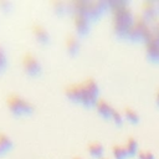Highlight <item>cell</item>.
<instances>
[{
	"instance_id": "22",
	"label": "cell",
	"mask_w": 159,
	"mask_h": 159,
	"mask_svg": "<svg viewBox=\"0 0 159 159\" xmlns=\"http://www.w3.org/2000/svg\"><path fill=\"white\" fill-rule=\"evenodd\" d=\"M73 159H82V158H80V157H75Z\"/></svg>"
},
{
	"instance_id": "21",
	"label": "cell",
	"mask_w": 159,
	"mask_h": 159,
	"mask_svg": "<svg viewBox=\"0 0 159 159\" xmlns=\"http://www.w3.org/2000/svg\"><path fill=\"white\" fill-rule=\"evenodd\" d=\"M157 102L159 103V89L157 91Z\"/></svg>"
},
{
	"instance_id": "15",
	"label": "cell",
	"mask_w": 159,
	"mask_h": 159,
	"mask_svg": "<svg viewBox=\"0 0 159 159\" xmlns=\"http://www.w3.org/2000/svg\"><path fill=\"white\" fill-rule=\"evenodd\" d=\"M124 116H125L128 119H130L132 122H137L138 118H139L138 113H137L133 108H129V107H127V108L124 109Z\"/></svg>"
},
{
	"instance_id": "13",
	"label": "cell",
	"mask_w": 159,
	"mask_h": 159,
	"mask_svg": "<svg viewBox=\"0 0 159 159\" xmlns=\"http://www.w3.org/2000/svg\"><path fill=\"white\" fill-rule=\"evenodd\" d=\"M125 147V149H127V153L128 154H134L135 152H137V148H138V144H137V140L134 139V138H128V140H127V144L124 145Z\"/></svg>"
},
{
	"instance_id": "17",
	"label": "cell",
	"mask_w": 159,
	"mask_h": 159,
	"mask_svg": "<svg viewBox=\"0 0 159 159\" xmlns=\"http://www.w3.org/2000/svg\"><path fill=\"white\" fill-rule=\"evenodd\" d=\"M143 12H144V15L147 16V17H152L153 16V14L155 12V9H154V6H153V4L152 2H145V5H144V7H143Z\"/></svg>"
},
{
	"instance_id": "2",
	"label": "cell",
	"mask_w": 159,
	"mask_h": 159,
	"mask_svg": "<svg viewBox=\"0 0 159 159\" xmlns=\"http://www.w3.org/2000/svg\"><path fill=\"white\" fill-rule=\"evenodd\" d=\"M133 16L130 10L123 4L117 2L113 7V27L114 32L122 37L129 36L130 29L133 26Z\"/></svg>"
},
{
	"instance_id": "18",
	"label": "cell",
	"mask_w": 159,
	"mask_h": 159,
	"mask_svg": "<svg viewBox=\"0 0 159 159\" xmlns=\"http://www.w3.org/2000/svg\"><path fill=\"white\" fill-rule=\"evenodd\" d=\"M139 159H154V155L149 150H140L139 152Z\"/></svg>"
},
{
	"instance_id": "1",
	"label": "cell",
	"mask_w": 159,
	"mask_h": 159,
	"mask_svg": "<svg viewBox=\"0 0 159 159\" xmlns=\"http://www.w3.org/2000/svg\"><path fill=\"white\" fill-rule=\"evenodd\" d=\"M99 87L93 78H86L78 83H71L65 87V96L77 103H82L84 106L96 104L98 99Z\"/></svg>"
},
{
	"instance_id": "3",
	"label": "cell",
	"mask_w": 159,
	"mask_h": 159,
	"mask_svg": "<svg viewBox=\"0 0 159 159\" xmlns=\"http://www.w3.org/2000/svg\"><path fill=\"white\" fill-rule=\"evenodd\" d=\"M6 107L10 113H12L16 117H24V116H30L35 111V106L32 102H30L27 98L19 93H10L6 96L5 99Z\"/></svg>"
},
{
	"instance_id": "10",
	"label": "cell",
	"mask_w": 159,
	"mask_h": 159,
	"mask_svg": "<svg viewBox=\"0 0 159 159\" xmlns=\"http://www.w3.org/2000/svg\"><path fill=\"white\" fill-rule=\"evenodd\" d=\"M12 148V139L5 132H0V155L6 154Z\"/></svg>"
},
{
	"instance_id": "20",
	"label": "cell",
	"mask_w": 159,
	"mask_h": 159,
	"mask_svg": "<svg viewBox=\"0 0 159 159\" xmlns=\"http://www.w3.org/2000/svg\"><path fill=\"white\" fill-rule=\"evenodd\" d=\"M0 6H1L4 10H9V9L11 7L10 2H7V1H0Z\"/></svg>"
},
{
	"instance_id": "9",
	"label": "cell",
	"mask_w": 159,
	"mask_h": 159,
	"mask_svg": "<svg viewBox=\"0 0 159 159\" xmlns=\"http://www.w3.org/2000/svg\"><path fill=\"white\" fill-rule=\"evenodd\" d=\"M96 108H97V112L104 117V118H112L113 116V112H114V108L103 98H98L97 102H96Z\"/></svg>"
},
{
	"instance_id": "8",
	"label": "cell",
	"mask_w": 159,
	"mask_h": 159,
	"mask_svg": "<svg viewBox=\"0 0 159 159\" xmlns=\"http://www.w3.org/2000/svg\"><path fill=\"white\" fill-rule=\"evenodd\" d=\"M73 24L75 29L80 35H84L89 30V19L81 14H75L73 16Z\"/></svg>"
},
{
	"instance_id": "12",
	"label": "cell",
	"mask_w": 159,
	"mask_h": 159,
	"mask_svg": "<svg viewBox=\"0 0 159 159\" xmlns=\"http://www.w3.org/2000/svg\"><path fill=\"white\" fill-rule=\"evenodd\" d=\"M113 155H114L116 159H124L128 155L125 147L124 145H118V144L113 145Z\"/></svg>"
},
{
	"instance_id": "6",
	"label": "cell",
	"mask_w": 159,
	"mask_h": 159,
	"mask_svg": "<svg viewBox=\"0 0 159 159\" xmlns=\"http://www.w3.org/2000/svg\"><path fill=\"white\" fill-rule=\"evenodd\" d=\"M31 34H32L35 41L40 45H47L51 41V35H50L47 27L40 22H34L31 25Z\"/></svg>"
},
{
	"instance_id": "5",
	"label": "cell",
	"mask_w": 159,
	"mask_h": 159,
	"mask_svg": "<svg viewBox=\"0 0 159 159\" xmlns=\"http://www.w3.org/2000/svg\"><path fill=\"white\" fill-rule=\"evenodd\" d=\"M147 40V51L152 58L159 60V22L149 27V32L145 37Z\"/></svg>"
},
{
	"instance_id": "23",
	"label": "cell",
	"mask_w": 159,
	"mask_h": 159,
	"mask_svg": "<svg viewBox=\"0 0 159 159\" xmlns=\"http://www.w3.org/2000/svg\"><path fill=\"white\" fill-rule=\"evenodd\" d=\"M102 159H104V158H102Z\"/></svg>"
},
{
	"instance_id": "14",
	"label": "cell",
	"mask_w": 159,
	"mask_h": 159,
	"mask_svg": "<svg viewBox=\"0 0 159 159\" xmlns=\"http://www.w3.org/2000/svg\"><path fill=\"white\" fill-rule=\"evenodd\" d=\"M67 6H68V4L62 2V1H56V2H53V10H55V12H57V14H60V15H62V14L67 10Z\"/></svg>"
},
{
	"instance_id": "4",
	"label": "cell",
	"mask_w": 159,
	"mask_h": 159,
	"mask_svg": "<svg viewBox=\"0 0 159 159\" xmlns=\"http://www.w3.org/2000/svg\"><path fill=\"white\" fill-rule=\"evenodd\" d=\"M21 67L30 77H37L42 72V63L40 58L31 51H26L21 56Z\"/></svg>"
},
{
	"instance_id": "7",
	"label": "cell",
	"mask_w": 159,
	"mask_h": 159,
	"mask_svg": "<svg viewBox=\"0 0 159 159\" xmlns=\"http://www.w3.org/2000/svg\"><path fill=\"white\" fill-rule=\"evenodd\" d=\"M65 47H66L67 53L76 55L81 48L80 39L75 34H67L66 37H65Z\"/></svg>"
},
{
	"instance_id": "19",
	"label": "cell",
	"mask_w": 159,
	"mask_h": 159,
	"mask_svg": "<svg viewBox=\"0 0 159 159\" xmlns=\"http://www.w3.org/2000/svg\"><path fill=\"white\" fill-rule=\"evenodd\" d=\"M112 119L116 122V123H122V120H123V117H122V113H119L117 109H114V112H113V116H112Z\"/></svg>"
},
{
	"instance_id": "16",
	"label": "cell",
	"mask_w": 159,
	"mask_h": 159,
	"mask_svg": "<svg viewBox=\"0 0 159 159\" xmlns=\"http://www.w3.org/2000/svg\"><path fill=\"white\" fill-rule=\"evenodd\" d=\"M5 67H6V53L2 45L0 43V73L5 70Z\"/></svg>"
},
{
	"instance_id": "11",
	"label": "cell",
	"mask_w": 159,
	"mask_h": 159,
	"mask_svg": "<svg viewBox=\"0 0 159 159\" xmlns=\"http://www.w3.org/2000/svg\"><path fill=\"white\" fill-rule=\"evenodd\" d=\"M87 150L88 153L93 157V158H101L102 159V155H103V152H104V148L102 145V143L94 140V142H91L87 147Z\"/></svg>"
}]
</instances>
